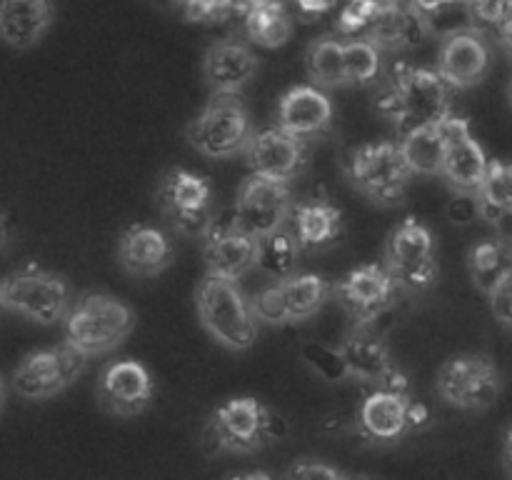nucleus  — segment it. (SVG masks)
Returning a JSON list of instances; mask_svg holds the SVG:
<instances>
[{"label": "nucleus", "instance_id": "nucleus-1", "mask_svg": "<svg viewBox=\"0 0 512 480\" xmlns=\"http://www.w3.org/2000/svg\"><path fill=\"white\" fill-rule=\"evenodd\" d=\"M453 88L430 68L400 65L393 83L380 93L378 113L393 120L398 138L423 125L443 123L453 115Z\"/></svg>", "mask_w": 512, "mask_h": 480}, {"label": "nucleus", "instance_id": "nucleus-2", "mask_svg": "<svg viewBox=\"0 0 512 480\" xmlns=\"http://www.w3.org/2000/svg\"><path fill=\"white\" fill-rule=\"evenodd\" d=\"M65 343L88 358L118 348L135 328V313L108 293H85L63 318Z\"/></svg>", "mask_w": 512, "mask_h": 480}, {"label": "nucleus", "instance_id": "nucleus-3", "mask_svg": "<svg viewBox=\"0 0 512 480\" xmlns=\"http://www.w3.org/2000/svg\"><path fill=\"white\" fill-rule=\"evenodd\" d=\"M195 305H198L200 323L215 343L235 353L248 350L255 343L258 318L250 300L238 288V280L205 275L195 290Z\"/></svg>", "mask_w": 512, "mask_h": 480}, {"label": "nucleus", "instance_id": "nucleus-4", "mask_svg": "<svg viewBox=\"0 0 512 480\" xmlns=\"http://www.w3.org/2000/svg\"><path fill=\"white\" fill-rule=\"evenodd\" d=\"M283 433V420L275 418L260 400L243 395L220 405L205 428L203 440L213 443V453L248 455L263 450Z\"/></svg>", "mask_w": 512, "mask_h": 480}, {"label": "nucleus", "instance_id": "nucleus-5", "mask_svg": "<svg viewBox=\"0 0 512 480\" xmlns=\"http://www.w3.org/2000/svg\"><path fill=\"white\" fill-rule=\"evenodd\" d=\"M253 135L248 108L238 93H213L210 103L188 125L190 145L215 160L243 153Z\"/></svg>", "mask_w": 512, "mask_h": 480}, {"label": "nucleus", "instance_id": "nucleus-6", "mask_svg": "<svg viewBox=\"0 0 512 480\" xmlns=\"http://www.w3.org/2000/svg\"><path fill=\"white\" fill-rule=\"evenodd\" d=\"M0 305L38 325H55L70 310V290L60 275L28 265L0 280Z\"/></svg>", "mask_w": 512, "mask_h": 480}, {"label": "nucleus", "instance_id": "nucleus-7", "mask_svg": "<svg viewBox=\"0 0 512 480\" xmlns=\"http://www.w3.org/2000/svg\"><path fill=\"white\" fill-rule=\"evenodd\" d=\"M348 178L373 203L398 205L408 190L413 170L400 143H368L350 155Z\"/></svg>", "mask_w": 512, "mask_h": 480}, {"label": "nucleus", "instance_id": "nucleus-8", "mask_svg": "<svg viewBox=\"0 0 512 480\" xmlns=\"http://www.w3.org/2000/svg\"><path fill=\"white\" fill-rule=\"evenodd\" d=\"M85 368H88V355L63 340L55 348L25 355L18 368L13 370L10 385H13L15 395H20L23 400L40 403V400H50L70 388L85 373Z\"/></svg>", "mask_w": 512, "mask_h": 480}, {"label": "nucleus", "instance_id": "nucleus-9", "mask_svg": "<svg viewBox=\"0 0 512 480\" xmlns=\"http://www.w3.org/2000/svg\"><path fill=\"white\" fill-rule=\"evenodd\" d=\"M503 390V375L498 365L485 355H455L448 363H443L438 373V395L448 405L460 410L493 408L495 400Z\"/></svg>", "mask_w": 512, "mask_h": 480}, {"label": "nucleus", "instance_id": "nucleus-10", "mask_svg": "<svg viewBox=\"0 0 512 480\" xmlns=\"http://www.w3.org/2000/svg\"><path fill=\"white\" fill-rule=\"evenodd\" d=\"M333 293V285L320 275H285L278 283L260 290L250 305L258 320L270 325L303 323L313 318Z\"/></svg>", "mask_w": 512, "mask_h": 480}, {"label": "nucleus", "instance_id": "nucleus-11", "mask_svg": "<svg viewBox=\"0 0 512 480\" xmlns=\"http://www.w3.org/2000/svg\"><path fill=\"white\" fill-rule=\"evenodd\" d=\"M385 268L403 290H425L438 278L435 238L418 218H405L390 233L385 248Z\"/></svg>", "mask_w": 512, "mask_h": 480}, {"label": "nucleus", "instance_id": "nucleus-12", "mask_svg": "<svg viewBox=\"0 0 512 480\" xmlns=\"http://www.w3.org/2000/svg\"><path fill=\"white\" fill-rule=\"evenodd\" d=\"M158 200L178 233L203 238L213 225V188L203 175L183 168L170 170L158 185Z\"/></svg>", "mask_w": 512, "mask_h": 480}, {"label": "nucleus", "instance_id": "nucleus-13", "mask_svg": "<svg viewBox=\"0 0 512 480\" xmlns=\"http://www.w3.org/2000/svg\"><path fill=\"white\" fill-rule=\"evenodd\" d=\"M293 203L295 200L293 195H290L288 183L260 178V175L250 173L248 178L240 183L230 220H233L240 230L253 235V238H260V235L270 233V230L288 223Z\"/></svg>", "mask_w": 512, "mask_h": 480}, {"label": "nucleus", "instance_id": "nucleus-14", "mask_svg": "<svg viewBox=\"0 0 512 480\" xmlns=\"http://www.w3.org/2000/svg\"><path fill=\"white\" fill-rule=\"evenodd\" d=\"M155 383L148 368L138 360H113L98 375L95 398L105 413L115 418H133L153 403Z\"/></svg>", "mask_w": 512, "mask_h": 480}, {"label": "nucleus", "instance_id": "nucleus-15", "mask_svg": "<svg viewBox=\"0 0 512 480\" xmlns=\"http://www.w3.org/2000/svg\"><path fill=\"white\" fill-rule=\"evenodd\" d=\"M398 290V283L385 263H368L358 270H350L333 285L338 303L358 323H373L375 318H380L395 303Z\"/></svg>", "mask_w": 512, "mask_h": 480}, {"label": "nucleus", "instance_id": "nucleus-16", "mask_svg": "<svg viewBox=\"0 0 512 480\" xmlns=\"http://www.w3.org/2000/svg\"><path fill=\"white\" fill-rule=\"evenodd\" d=\"M445 130V153L440 175L448 180L455 193H478L485 178L490 158L485 155L483 145L470 133V123L465 118L448 115L443 120Z\"/></svg>", "mask_w": 512, "mask_h": 480}, {"label": "nucleus", "instance_id": "nucleus-17", "mask_svg": "<svg viewBox=\"0 0 512 480\" xmlns=\"http://www.w3.org/2000/svg\"><path fill=\"white\" fill-rule=\"evenodd\" d=\"M435 70L453 90L478 85L490 70V45L485 35L478 28L453 30L445 35Z\"/></svg>", "mask_w": 512, "mask_h": 480}, {"label": "nucleus", "instance_id": "nucleus-18", "mask_svg": "<svg viewBox=\"0 0 512 480\" xmlns=\"http://www.w3.org/2000/svg\"><path fill=\"white\" fill-rule=\"evenodd\" d=\"M243 153L250 173L280 183H290L305 168L303 138H295L283 128H270L253 135Z\"/></svg>", "mask_w": 512, "mask_h": 480}, {"label": "nucleus", "instance_id": "nucleus-19", "mask_svg": "<svg viewBox=\"0 0 512 480\" xmlns=\"http://www.w3.org/2000/svg\"><path fill=\"white\" fill-rule=\"evenodd\" d=\"M203 258L208 275L240 280L255 268V238L240 230L233 220L215 223L203 235Z\"/></svg>", "mask_w": 512, "mask_h": 480}, {"label": "nucleus", "instance_id": "nucleus-20", "mask_svg": "<svg viewBox=\"0 0 512 480\" xmlns=\"http://www.w3.org/2000/svg\"><path fill=\"white\" fill-rule=\"evenodd\" d=\"M175 258L173 240L153 225H130L118 240V260L135 278H153L163 273Z\"/></svg>", "mask_w": 512, "mask_h": 480}, {"label": "nucleus", "instance_id": "nucleus-21", "mask_svg": "<svg viewBox=\"0 0 512 480\" xmlns=\"http://www.w3.org/2000/svg\"><path fill=\"white\" fill-rule=\"evenodd\" d=\"M335 360H338L340 375H350L370 385H378L393 368L388 345L370 328V323H358V328L335 350Z\"/></svg>", "mask_w": 512, "mask_h": 480}, {"label": "nucleus", "instance_id": "nucleus-22", "mask_svg": "<svg viewBox=\"0 0 512 480\" xmlns=\"http://www.w3.org/2000/svg\"><path fill=\"white\" fill-rule=\"evenodd\" d=\"M333 120V103L318 85H298L280 98L278 128L295 138H313Z\"/></svg>", "mask_w": 512, "mask_h": 480}, {"label": "nucleus", "instance_id": "nucleus-23", "mask_svg": "<svg viewBox=\"0 0 512 480\" xmlns=\"http://www.w3.org/2000/svg\"><path fill=\"white\" fill-rule=\"evenodd\" d=\"M53 20V0H0V40L13 50L38 45Z\"/></svg>", "mask_w": 512, "mask_h": 480}, {"label": "nucleus", "instance_id": "nucleus-24", "mask_svg": "<svg viewBox=\"0 0 512 480\" xmlns=\"http://www.w3.org/2000/svg\"><path fill=\"white\" fill-rule=\"evenodd\" d=\"M288 228L295 233L300 250L330 248L343 238V210L323 198L293 203L288 215Z\"/></svg>", "mask_w": 512, "mask_h": 480}, {"label": "nucleus", "instance_id": "nucleus-25", "mask_svg": "<svg viewBox=\"0 0 512 480\" xmlns=\"http://www.w3.org/2000/svg\"><path fill=\"white\" fill-rule=\"evenodd\" d=\"M410 405H413L410 395L375 388L360 405V428L373 440L383 443L400 440L410 433Z\"/></svg>", "mask_w": 512, "mask_h": 480}, {"label": "nucleus", "instance_id": "nucleus-26", "mask_svg": "<svg viewBox=\"0 0 512 480\" xmlns=\"http://www.w3.org/2000/svg\"><path fill=\"white\" fill-rule=\"evenodd\" d=\"M258 70V58L253 50L235 40L215 43L208 48L203 60L205 83L213 93H238Z\"/></svg>", "mask_w": 512, "mask_h": 480}, {"label": "nucleus", "instance_id": "nucleus-27", "mask_svg": "<svg viewBox=\"0 0 512 480\" xmlns=\"http://www.w3.org/2000/svg\"><path fill=\"white\" fill-rule=\"evenodd\" d=\"M470 280L480 293L490 295L500 283L512 278V238L498 235V238L480 240L468 253Z\"/></svg>", "mask_w": 512, "mask_h": 480}, {"label": "nucleus", "instance_id": "nucleus-28", "mask_svg": "<svg viewBox=\"0 0 512 480\" xmlns=\"http://www.w3.org/2000/svg\"><path fill=\"white\" fill-rule=\"evenodd\" d=\"M478 215L488 223L500 225L512 218V163L490 160L485 178L475 193Z\"/></svg>", "mask_w": 512, "mask_h": 480}, {"label": "nucleus", "instance_id": "nucleus-29", "mask_svg": "<svg viewBox=\"0 0 512 480\" xmlns=\"http://www.w3.org/2000/svg\"><path fill=\"white\" fill-rule=\"evenodd\" d=\"M398 143L400 148H403V155L405 160H408L413 175H440L445 153L443 123L423 125V128L410 130V133H405Z\"/></svg>", "mask_w": 512, "mask_h": 480}, {"label": "nucleus", "instance_id": "nucleus-30", "mask_svg": "<svg viewBox=\"0 0 512 480\" xmlns=\"http://www.w3.org/2000/svg\"><path fill=\"white\" fill-rule=\"evenodd\" d=\"M300 245L288 223L255 238V265L273 278L293 275L298 268Z\"/></svg>", "mask_w": 512, "mask_h": 480}, {"label": "nucleus", "instance_id": "nucleus-31", "mask_svg": "<svg viewBox=\"0 0 512 480\" xmlns=\"http://www.w3.org/2000/svg\"><path fill=\"white\" fill-rule=\"evenodd\" d=\"M250 40L263 48H280L293 35V20L278 3H258L245 20Z\"/></svg>", "mask_w": 512, "mask_h": 480}, {"label": "nucleus", "instance_id": "nucleus-32", "mask_svg": "<svg viewBox=\"0 0 512 480\" xmlns=\"http://www.w3.org/2000/svg\"><path fill=\"white\" fill-rule=\"evenodd\" d=\"M308 75L323 88H343L345 80L343 43L340 40H318L308 50Z\"/></svg>", "mask_w": 512, "mask_h": 480}, {"label": "nucleus", "instance_id": "nucleus-33", "mask_svg": "<svg viewBox=\"0 0 512 480\" xmlns=\"http://www.w3.org/2000/svg\"><path fill=\"white\" fill-rule=\"evenodd\" d=\"M343 65L348 85H363L380 73V48L373 40H348L343 43Z\"/></svg>", "mask_w": 512, "mask_h": 480}, {"label": "nucleus", "instance_id": "nucleus-34", "mask_svg": "<svg viewBox=\"0 0 512 480\" xmlns=\"http://www.w3.org/2000/svg\"><path fill=\"white\" fill-rule=\"evenodd\" d=\"M473 28L498 30L512 18V0H465Z\"/></svg>", "mask_w": 512, "mask_h": 480}, {"label": "nucleus", "instance_id": "nucleus-35", "mask_svg": "<svg viewBox=\"0 0 512 480\" xmlns=\"http://www.w3.org/2000/svg\"><path fill=\"white\" fill-rule=\"evenodd\" d=\"M380 13L378 0H350L348 8L340 13L338 30L340 33H355V30L365 28L375 20V15Z\"/></svg>", "mask_w": 512, "mask_h": 480}, {"label": "nucleus", "instance_id": "nucleus-36", "mask_svg": "<svg viewBox=\"0 0 512 480\" xmlns=\"http://www.w3.org/2000/svg\"><path fill=\"white\" fill-rule=\"evenodd\" d=\"M488 298H490V310H493L495 320H498L503 328L512 330V278L505 280V283H500Z\"/></svg>", "mask_w": 512, "mask_h": 480}, {"label": "nucleus", "instance_id": "nucleus-37", "mask_svg": "<svg viewBox=\"0 0 512 480\" xmlns=\"http://www.w3.org/2000/svg\"><path fill=\"white\" fill-rule=\"evenodd\" d=\"M288 478H303V480L328 478V480H340V478H348V475H345L343 470L333 468V465H325V463H310V460H305V463L293 465V468L288 470Z\"/></svg>", "mask_w": 512, "mask_h": 480}, {"label": "nucleus", "instance_id": "nucleus-38", "mask_svg": "<svg viewBox=\"0 0 512 480\" xmlns=\"http://www.w3.org/2000/svg\"><path fill=\"white\" fill-rule=\"evenodd\" d=\"M448 215L453 223L465 225L478 215V203H475V195L470 193H458L453 198V203L448 205Z\"/></svg>", "mask_w": 512, "mask_h": 480}, {"label": "nucleus", "instance_id": "nucleus-39", "mask_svg": "<svg viewBox=\"0 0 512 480\" xmlns=\"http://www.w3.org/2000/svg\"><path fill=\"white\" fill-rule=\"evenodd\" d=\"M225 0H188V15L193 20H210L218 18L223 10Z\"/></svg>", "mask_w": 512, "mask_h": 480}, {"label": "nucleus", "instance_id": "nucleus-40", "mask_svg": "<svg viewBox=\"0 0 512 480\" xmlns=\"http://www.w3.org/2000/svg\"><path fill=\"white\" fill-rule=\"evenodd\" d=\"M465 3V0H413V8L418 10L420 15H440L445 10L455 8V5Z\"/></svg>", "mask_w": 512, "mask_h": 480}, {"label": "nucleus", "instance_id": "nucleus-41", "mask_svg": "<svg viewBox=\"0 0 512 480\" xmlns=\"http://www.w3.org/2000/svg\"><path fill=\"white\" fill-rule=\"evenodd\" d=\"M335 3H338V0H298V8L303 10V13L320 15L328 13L330 8H335Z\"/></svg>", "mask_w": 512, "mask_h": 480}, {"label": "nucleus", "instance_id": "nucleus-42", "mask_svg": "<svg viewBox=\"0 0 512 480\" xmlns=\"http://www.w3.org/2000/svg\"><path fill=\"white\" fill-rule=\"evenodd\" d=\"M495 33H498L500 48H503L505 55H508V58L512 60V18L505 25H500V28L495 30Z\"/></svg>", "mask_w": 512, "mask_h": 480}, {"label": "nucleus", "instance_id": "nucleus-43", "mask_svg": "<svg viewBox=\"0 0 512 480\" xmlns=\"http://www.w3.org/2000/svg\"><path fill=\"white\" fill-rule=\"evenodd\" d=\"M10 238H13V230H10L8 213H5V210L0 208V253H3V250L8 248Z\"/></svg>", "mask_w": 512, "mask_h": 480}, {"label": "nucleus", "instance_id": "nucleus-44", "mask_svg": "<svg viewBox=\"0 0 512 480\" xmlns=\"http://www.w3.org/2000/svg\"><path fill=\"white\" fill-rule=\"evenodd\" d=\"M503 468L505 473L512 478V428L508 430V435H505V448H503Z\"/></svg>", "mask_w": 512, "mask_h": 480}, {"label": "nucleus", "instance_id": "nucleus-45", "mask_svg": "<svg viewBox=\"0 0 512 480\" xmlns=\"http://www.w3.org/2000/svg\"><path fill=\"white\" fill-rule=\"evenodd\" d=\"M233 478H268V473H253V470H248V473H235Z\"/></svg>", "mask_w": 512, "mask_h": 480}, {"label": "nucleus", "instance_id": "nucleus-46", "mask_svg": "<svg viewBox=\"0 0 512 480\" xmlns=\"http://www.w3.org/2000/svg\"><path fill=\"white\" fill-rule=\"evenodd\" d=\"M508 98H510V105H512V80H510V88H508Z\"/></svg>", "mask_w": 512, "mask_h": 480}, {"label": "nucleus", "instance_id": "nucleus-47", "mask_svg": "<svg viewBox=\"0 0 512 480\" xmlns=\"http://www.w3.org/2000/svg\"><path fill=\"white\" fill-rule=\"evenodd\" d=\"M0 403H3V383H0Z\"/></svg>", "mask_w": 512, "mask_h": 480}, {"label": "nucleus", "instance_id": "nucleus-48", "mask_svg": "<svg viewBox=\"0 0 512 480\" xmlns=\"http://www.w3.org/2000/svg\"><path fill=\"white\" fill-rule=\"evenodd\" d=\"M0 308H3V305H0Z\"/></svg>", "mask_w": 512, "mask_h": 480}]
</instances>
